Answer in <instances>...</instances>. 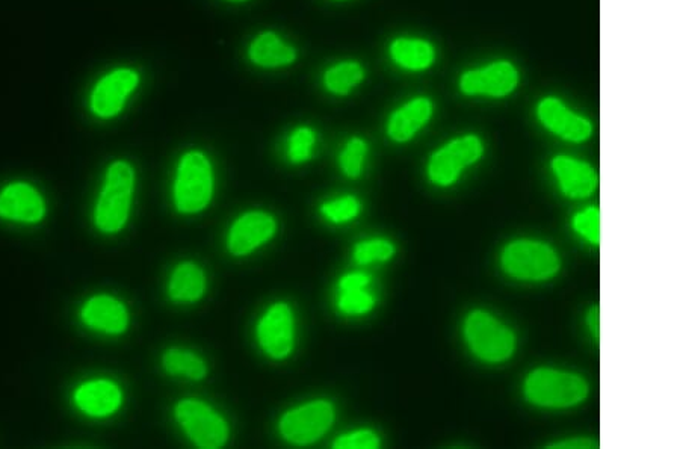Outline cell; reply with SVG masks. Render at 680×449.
<instances>
[{
    "mask_svg": "<svg viewBox=\"0 0 680 449\" xmlns=\"http://www.w3.org/2000/svg\"><path fill=\"white\" fill-rule=\"evenodd\" d=\"M365 78V72L359 62H340L324 76V84L331 93L347 96L354 87Z\"/></svg>",
    "mask_w": 680,
    "mask_h": 449,
    "instance_id": "22",
    "label": "cell"
},
{
    "mask_svg": "<svg viewBox=\"0 0 680 449\" xmlns=\"http://www.w3.org/2000/svg\"><path fill=\"white\" fill-rule=\"evenodd\" d=\"M250 58L254 64L262 67H282L292 64L297 58V53L276 34L265 32L251 44Z\"/></svg>",
    "mask_w": 680,
    "mask_h": 449,
    "instance_id": "19",
    "label": "cell"
},
{
    "mask_svg": "<svg viewBox=\"0 0 680 449\" xmlns=\"http://www.w3.org/2000/svg\"><path fill=\"white\" fill-rule=\"evenodd\" d=\"M538 117L549 131L573 143H582L590 137L593 127L585 118L573 114L554 97L544 99L538 106Z\"/></svg>",
    "mask_w": 680,
    "mask_h": 449,
    "instance_id": "12",
    "label": "cell"
},
{
    "mask_svg": "<svg viewBox=\"0 0 680 449\" xmlns=\"http://www.w3.org/2000/svg\"><path fill=\"white\" fill-rule=\"evenodd\" d=\"M378 446H380V440L377 434L369 430L347 434L334 442V448L337 449H375Z\"/></svg>",
    "mask_w": 680,
    "mask_h": 449,
    "instance_id": "30",
    "label": "cell"
},
{
    "mask_svg": "<svg viewBox=\"0 0 680 449\" xmlns=\"http://www.w3.org/2000/svg\"><path fill=\"white\" fill-rule=\"evenodd\" d=\"M313 144H315V134L307 127H301L292 134L289 140V158L295 164L307 161L312 156Z\"/></svg>",
    "mask_w": 680,
    "mask_h": 449,
    "instance_id": "27",
    "label": "cell"
},
{
    "mask_svg": "<svg viewBox=\"0 0 680 449\" xmlns=\"http://www.w3.org/2000/svg\"><path fill=\"white\" fill-rule=\"evenodd\" d=\"M366 146L365 141L360 138H353L345 147L340 155V167L348 177H357L362 173L363 162H365Z\"/></svg>",
    "mask_w": 680,
    "mask_h": 449,
    "instance_id": "24",
    "label": "cell"
},
{
    "mask_svg": "<svg viewBox=\"0 0 680 449\" xmlns=\"http://www.w3.org/2000/svg\"><path fill=\"white\" fill-rule=\"evenodd\" d=\"M75 400L82 412L100 418L111 415L121 406V392L111 381H91L78 389Z\"/></svg>",
    "mask_w": 680,
    "mask_h": 449,
    "instance_id": "17",
    "label": "cell"
},
{
    "mask_svg": "<svg viewBox=\"0 0 680 449\" xmlns=\"http://www.w3.org/2000/svg\"><path fill=\"white\" fill-rule=\"evenodd\" d=\"M390 53L396 64L407 70H425L434 61L433 46L424 40L399 38L390 47Z\"/></svg>",
    "mask_w": 680,
    "mask_h": 449,
    "instance_id": "20",
    "label": "cell"
},
{
    "mask_svg": "<svg viewBox=\"0 0 680 449\" xmlns=\"http://www.w3.org/2000/svg\"><path fill=\"white\" fill-rule=\"evenodd\" d=\"M502 265L510 276L522 280H546L560 270V259L549 245L517 241L502 254Z\"/></svg>",
    "mask_w": 680,
    "mask_h": 449,
    "instance_id": "4",
    "label": "cell"
},
{
    "mask_svg": "<svg viewBox=\"0 0 680 449\" xmlns=\"http://www.w3.org/2000/svg\"><path fill=\"white\" fill-rule=\"evenodd\" d=\"M165 371L174 375H186L192 380H201L208 369L203 360L189 351L170 350L164 356Z\"/></svg>",
    "mask_w": 680,
    "mask_h": 449,
    "instance_id": "23",
    "label": "cell"
},
{
    "mask_svg": "<svg viewBox=\"0 0 680 449\" xmlns=\"http://www.w3.org/2000/svg\"><path fill=\"white\" fill-rule=\"evenodd\" d=\"M212 170L208 158L198 152L183 156L177 171L174 197L177 209L183 214H194L211 202Z\"/></svg>",
    "mask_w": 680,
    "mask_h": 449,
    "instance_id": "3",
    "label": "cell"
},
{
    "mask_svg": "<svg viewBox=\"0 0 680 449\" xmlns=\"http://www.w3.org/2000/svg\"><path fill=\"white\" fill-rule=\"evenodd\" d=\"M483 155V144L473 135L458 138L434 153L428 174L440 186H449L460 177L467 165L475 164Z\"/></svg>",
    "mask_w": 680,
    "mask_h": 449,
    "instance_id": "8",
    "label": "cell"
},
{
    "mask_svg": "<svg viewBox=\"0 0 680 449\" xmlns=\"http://www.w3.org/2000/svg\"><path fill=\"white\" fill-rule=\"evenodd\" d=\"M519 75L510 62H495L486 69L473 70L461 76L460 87L469 96L504 97L516 88Z\"/></svg>",
    "mask_w": 680,
    "mask_h": 449,
    "instance_id": "10",
    "label": "cell"
},
{
    "mask_svg": "<svg viewBox=\"0 0 680 449\" xmlns=\"http://www.w3.org/2000/svg\"><path fill=\"white\" fill-rule=\"evenodd\" d=\"M573 229L579 235L587 238L593 244L600 242V211L597 208H588L576 215L573 220Z\"/></svg>",
    "mask_w": 680,
    "mask_h": 449,
    "instance_id": "28",
    "label": "cell"
},
{
    "mask_svg": "<svg viewBox=\"0 0 680 449\" xmlns=\"http://www.w3.org/2000/svg\"><path fill=\"white\" fill-rule=\"evenodd\" d=\"M206 279L203 271L194 264H183L176 268L170 282V295L177 301H195L203 295Z\"/></svg>",
    "mask_w": 680,
    "mask_h": 449,
    "instance_id": "21",
    "label": "cell"
},
{
    "mask_svg": "<svg viewBox=\"0 0 680 449\" xmlns=\"http://www.w3.org/2000/svg\"><path fill=\"white\" fill-rule=\"evenodd\" d=\"M375 301L372 295L363 289L357 291H342L339 297V309L348 315H363L374 307Z\"/></svg>",
    "mask_w": 680,
    "mask_h": 449,
    "instance_id": "26",
    "label": "cell"
},
{
    "mask_svg": "<svg viewBox=\"0 0 680 449\" xmlns=\"http://www.w3.org/2000/svg\"><path fill=\"white\" fill-rule=\"evenodd\" d=\"M551 448L590 449V448H599V443L594 442V440H590V439H572V440H564V442H560V443H555V445H552Z\"/></svg>",
    "mask_w": 680,
    "mask_h": 449,
    "instance_id": "32",
    "label": "cell"
},
{
    "mask_svg": "<svg viewBox=\"0 0 680 449\" xmlns=\"http://www.w3.org/2000/svg\"><path fill=\"white\" fill-rule=\"evenodd\" d=\"M555 174L560 180L561 189L573 199H582L593 194L597 188V174L585 162L567 156L554 159Z\"/></svg>",
    "mask_w": 680,
    "mask_h": 449,
    "instance_id": "16",
    "label": "cell"
},
{
    "mask_svg": "<svg viewBox=\"0 0 680 449\" xmlns=\"http://www.w3.org/2000/svg\"><path fill=\"white\" fill-rule=\"evenodd\" d=\"M140 78L133 70H115L94 88L91 108L102 118H111L123 109L127 96L135 90Z\"/></svg>",
    "mask_w": 680,
    "mask_h": 449,
    "instance_id": "11",
    "label": "cell"
},
{
    "mask_svg": "<svg viewBox=\"0 0 680 449\" xmlns=\"http://www.w3.org/2000/svg\"><path fill=\"white\" fill-rule=\"evenodd\" d=\"M257 335L263 350L274 357L283 359L294 347V316L285 303L276 304L268 310L259 327Z\"/></svg>",
    "mask_w": 680,
    "mask_h": 449,
    "instance_id": "9",
    "label": "cell"
},
{
    "mask_svg": "<svg viewBox=\"0 0 680 449\" xmlns=\"http://www.w3.org/2000/svg\"><path fill=\"white\" fill-rule=\"evenodd\" d=\"M433 114V105L425 97L412 100L390 118L387 134L398 143L412 140L416 132L427 124Z\"/></svg>",
    "mask_w": 680,
    "mask_h": 449,
    "instance_id": "18",
    "label": "cell"
},
{
    "mask_svg": "<svg viewBox=\"0 0 680 449\" xmlns=\"http://www.w3.org/2000/svg\"><path fill=\"white\" fill-rule=\"evenodd\" d=\"M176 416L186 434L200 448H220L226 443L229 436L226 422L201 401H182L177 406Z\"/></svg>",
    "mask_w": 680,
    "mask_h": 449,
    "instance_id": "6",
    "label": "cell"
},
{
    "mask_svg": "<svg viewBox=\"0 0 680 449\" xmlns=\"http://www.w3.org/2000/svg\"><path fill=\"white\" fill-rule=\"evenodd\" d=\"M135 173L126 162H115L106 174L105 188L96 208V224L102 232L121 230L129 217Z\"/></svg>",
    "mask_w": 680,
    "mask_h": 449,
    "instance_id": "1",
    "label": "cell"
},
{
    "mask_svg": "<svg viewBox=\"0 0 680 449\" xmlns=\"http://www.w3.org/2000/svg\"><path fill=\"white\" fill-rule=\"evenodd\" d=\"M395 253V248L387 241H366L357 245L354 258L360 265L372 264V262L389 261Z\"/></svg>",
    "mask_w": 680,
    "mask_h": 449,
    "instance_id": "25",
    "label": "cell"
},
{
    "mask_svg": "<svg viewBox=\"0 0 680 449\" xmlns=\"http://www.w3.org/2000/svg\"><path fill=\"white\" fill-rule=\"evenodd\" d=\"M276 232V221L263 212H250L233 224L229 235V250L245 256L268 241Z\"/></svg>",
    "mask_w": 680,
    "mask_h": 449,
    "instance_id": "13",
    "label": "cell"
},
{
    "mask_svg": "<svg viewBox=\"0 0 680 449\" xmlns=\"http://www.w3.org/2000/svg\"><path fill=\"white\" fill-rule=\"evenodd\" d=\"M333 419V406L327 401H315L286 413L280 422V431L295 445H310L327 433Z\"/></svg>",
    "mask_w": 680,
    "mask_h": 449,
    "instance_id": "7",
    "label": "cell"
},
{
    "mask_svg": "<svg viewBox=\"0 0 680 449\" xmlns=\"http://www.w3.org/2000/svg\"><path fill=\"white\" fill-rule=\"evenodd\" d=\"M588 326H590L591 332H593V335L596 336L597 339H599L600 336V312H599V307H593V309L590 310V313H588Z\"/></svg>",
    "mask_w": 680,
    "mask_h": 449,
    "instance_id": "33",
    "label": "cell"
},
{
    "mask_svg": "<svg viewBox=\"0 0 680 449\" xmlns=\"http://www.w3.org/2000/svg\"><path fill=\"white\" fill-rule=\"evenodd\" d=\"M359 211V202L354 197H344V199L322 206V214L333 223H345V221L353 220L354 217H357Z\"/></svg>",
    "mask_w": 680,
    "mask_h": 449,
    "instance_id": "29",
    "label": "cell"
},
{
    "mask_svg": "<svg viewBox=\"0 0 680 449\" xmlns=\"http://www.w3.org/2000/svg\"><path fill=\"white\" fill-rule=\"evenodd\" d=\"M525 394L537 406L570 407L585 400L588 388L578 375L537 369L526 380Z\"/></svg>",
    "mask_w": 680,
    "mask_h": 449,
    "instance_id": "2",
    "label": "cell"
},
{
    "mask_svg": "<svg viewBox=\"0 0 680 449\" xmlns=\"http://www.w3.org/2000/svg\"><path fill=\"white\" fill-rule=\"evenodd\" d=\"M233 2H242V0H233Z\"/></svg>",
    "mask_w": 680,
    "mask_h": 449,
    "instance_id": "34",
    "label": "cell"
},
{
    "mask_svg": "<svg viewBox=\"0 0 680 449\" xmlns=\"http://www.w3.org/2000/svg\"><path fill=\"white\" fill-rule=\"evenodd\" d=\"M82 318L93 329L112 335L123 333L129 323L126 307L108 295L91 298L82 310Z\"/></svg>",
    "mask_w": 680,
    "mask_h": 449,
    "instance_id": "15",
    "label": "cell"
},
{
    "mask_svg": "<svg viewBox=\"0 0 680 449\" xmlns=\"http://www.w3.org/2000/svg\"><path fill=\"white\" fill-rule=\"evenodd\" d=\"M369 283V277L365 274H348L344 279L340 280L339 286L342 291H357L363 289Z\"/></svg>",
    "mask_w": 680,
    "mask_h": 449,
    "instance_id": "31",
    "label": "cell"
},
{
    "mask_svg": "<svg viewBox=\"0 0 680 449\" xmlns=\"http://www.w3.org/2000/svg\"><path fill=\"white\" fill-rule=\"evenodd\" d=\"M43 199L32 186L14 183L0 194V217L22 223H37L44 217Z\"/></svg>",
    "mask_w": 680,
    "mask_h": 449,
    "instance_id": "14",
    "label": "cell"
},
{
    "mask_svg": "<svg viewBox=\"0 0 680 449\" xmlns=\"http://www.w3.org/2000/svg\"><path fill=\"white\" fill-rule=\"evenodd\" d=\"M464 335L473 353L486 362H504L513 354V333L489 313H470L464 324Z\"/></svg>",
    "mask_w": 680,
    "mask_h": 449,
    "instance_id": "5",
    "label": "cell"
}]
</instances>
